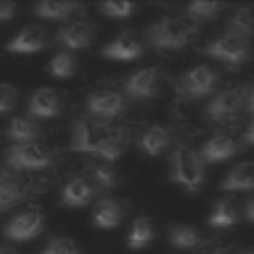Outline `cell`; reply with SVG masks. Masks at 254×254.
<instances>
[{"label":"cell","mask_w":254,"mask_h":254,"mask_svg":"<svg viewBox=\"0 0 254 254\" xmlns=\"http://www.w3.org/2000/svg\"><path fill=\"white\" fill-rule=\"evenodd\" d=\"M194 26L177 16H163L147 28V40L157 50H181L189 44Z\"/></svg>","instance_id":"1"},{"label":"cell","mask_w":254,"mask_h":254,"mask_svg":"<svg viewBox=\"0 0 254 254\" xmlns=\"http://www.w3.org/2000/svg\"><path fill=\"white\" fill-rule=\"evenodd\" d=\"M171 179L189 190H196L204 181L200 157L183 143L171 155Z\"/></svg>","instance_id":"2"},{"label":"cell","mask_w":254,"mask_h":254,"mask_svg":"<svg viewBox=\"0 0 254 254\" xmlns=\"http://www.w3.org/2000/svg\"><path fill=\"white\" fill-rule=\"evenodd\" d=\"M113 127H107L103 119H95V117H79L73 121L71 127V143L69 149L77 151V153H93L109 135H111Z\"/></svg>","instance_id":"3"},{"label":"cell","mask_w":254,"mask_h":254,"mask_svg":"<svg viewBox=\"0 0 254 254\" xmlns=\"http://www.w3.org/2000/svg\"><path fill=\"white\" fill-rule=\"evenodd\" d=\"M248 40L240 38V36H234V34H222L220 38L212 40L210 44L204 46V54L214 58V60H220L228 65H240L248 60Z\"/></svg>","instance_id":"4"},{"label":"cell","mask_w":254,"mask_h":254,"mask_svg":"<svg viewBox=\"0 0 254 254\" xmlns=\"http://www.w3.org/2000/svg\"><path fill=\"white\" fill-rule=\"evenodd\" d=\"M52 161V153L40 143H16L6 151V165L22 169H44Z\"/></svg>","instance_id":"5"},{"label":"cell","mask_w":254,"mask_h":254,"mask_svg":"<svg viewBox=\"0 0 254 254\" xmlns=\"http://www.w3.org/2000/svg\"><path fill=\"white\" fill-rule=\"evenodd\" d=\"M42 226H44V212L38 206H26L6 222L4 234L14 242H24L38 236Z\"/></svg>","instance_id":"6"},{"label":"cell","mask_w":254,"mask_h":254,"mask_svg":"<svg viewBox=\"0 0 254 254\" xmlns=\"http://www.w3.org/2000/svg\"><path fill=\"white\" fill-rule=\"evenodd\" d=\"M218 83V73L208 65H196L179 77V91L187 97L198 99L208 95Z\"/></svg>","instance_id":"7"},{"label":"cell","mask_w":254,"mask_h":254,"mask_svg":"<svg viewBox=\"0 0 254 254\" xmlns=\"http://www.w3.org/2000/svg\"><path fill=\"white\" fill-rule=\"evenodd\" d=\"M246 99V89L242 85H232V87H226L222 91H218L210 101L208 105L204 107V113L210 121H222L230 115H234L242 103Z\"/></svg>","instance_id":"8"},{"label":"cell","mask_w":254,"mask_h":254,"mask_svg":"<svg viewBox=\"0 0 254 254\" xmlns=\"http://www.w3.org/2000/svg\"><path fill=\"white\" fill-rule=\"evenodd\" d=\"M161 69L159 67H143L127 77L123 83V91L135 99H151L161 89Z\"/></svg>","instance_id":"9"},{"label":"cell","mask_w":254,"mask_h":254,"mask_svg":"<svg viewBox=\"0 0 254 254\" xmlns=\"http://www.w3.org/2000/svg\"><path fill=\"white\" fill-rule=\"evenodd\" d=\"M30 185L24 181L20 171L2 165L0 167V210H8L28 194Z\"/></svg>","instance_id":"10"},{"label":"cell","mask_w":254,"mask_h":254,"mask_svg":"<svg viewBox=\"0 0 254 254\" xmlns=\"http://www.w3.org/2000/svg\"><path fill=\"white\" fill-rule=\"evenodd\" d=\"M85 107H87L91 117L105 121V119H111L123 111L125 97L117 91H111V89H97V91L87 95Z\"/></svg>","instance_id":"11"},{"label":"cell","mask_w":254,"mask_h":254,"mask_svg":"<svg viewBox=\"0 0 254 254\" xmlns=\"http://www.w3.org/2000/svg\"><path fill=\"white\" fill-rule=\"evenodd\" d=\"M101 54L109 60H119V62L135 60L143 54V40L137 32L125 30V32L117 34L109 44H105Z\"/></svg>","instance_id":"12"},{"label":"cell","mask_w":254,"mask_h":254,"mask_svg":"<svg viewBox=\"0 0 254 254\" xmlns=\"http://www.w3.org/2000/svg\"><path fill=\"white\" fill-rule=\"evenodd\" d=\"M93 38H95V26L89 20H83V18L69 22L62 30H58V34H56V40L64 48H67V52L83 50V48L91 46Z\"/></svg>","instance_id":"13"},{"label":"cell","mask_w":254,"mask_h":254,"mask_svg":"<svg viewBox=\"0 0 254 254\" xmlns=\"http://www.w3.org/2000/svg\"><path fill=\"white\" fill-rule=\"evenodd\" d=\"M48 44V30L44 26L32 24L22 28L8 44L6 50L14 52V54H36L40 50H44Z\"/></svg>","instance_id":"14"},{"label":"cell","mask_w":254,"mask_h":254,"mask_svg":"<svg viewBox=\"0 0 254 254\" xmlns=\"http://www.w3.org/2000/svg\"><path fill=\"white\" fill-rule=\"evenodd\" d=\"M64 97L54 87H40L32 93L28 101V111L34 117H56L62 111Z\"/></svg>","instance_id":"15"},{"label":"cell","mask_w":254,"mask_h":254,"mask_svg":"<svg viewBox=\"0 0 254 254\" xmlns=\"http://www.w3.org/2000/svg\"><path fill=\"white\" fill-rule=\"evenodd\" d=\"M95 192H99V190L85 177H73L62 189V202L67 206H83V204L91 202Z\"/></svg>","instance_id":"16"},{"label":"cell","mask_w":254,"mask_h":254,"mask_svg":"<svg viewBox=\"0 0 254 254\" xmlns=\"http://www.w3.org/2000/svg\"><path fill=\"white\" fill-rule=\"evenodd\" d=\"M236 143L232 137L228 135H214L210 137L202 149H200V159L204 163H222L226 159H230L232 155H236Z\"/></svg>","instance_id":"17"},{"label":"cell","mask_w":254,"mask_h":254,"mask_svg":"<svg viewBox=\"0 0 254 254\" xmlns=\"http://www.w3.org/2000/svg\"><path fill=\"white\" fill-rule=\"evenodd\" d=\"M6 137L14 145L16 143H36L42 137V129L34 119L16 115L14 119H10V123L6 127Z\"/></svg>","instance_id":"18"},{"label":"cell","mask_w":254,"mask_h":254,"mask_svg":"<svg viewBox=\"0 0 254 254\" xmlns=\"http://www.w3.org/2000/svg\"><path fill=\"white\" fill-rule=\"evenodd\" d=\"M222 190H254V163H238L220 183Z\"/></svg>","instance_id":"19"},{"label":"cell","mask_w":254,"mask_h":254,"mask_svg":"<svg viewBox=\"0 0 254 254\" xmlns=\"http://www.w3.org/2000/svg\"><path fill=\"white\" fill-rule=\"evenodd\" d=\"M93 224L99 228H115L123 218V204L115 198H101L93 208Z\"/></svg>","instance_id":"20"},{"label":"cell","mask_w":254,"mask_h":254,"mask_svg":"<svg viewBox=\"0 0 254 254\" xmlns=\"http://www.w3.org/2000/svg\"><path fill=\"white\" fill-rule=\"evenodd\" d=\"M171 143V135L169 131L163 127V125H151L139 139V147L143 153L151 155V157H157L161 155Z\"/></svg>","instance_id":"21"},{"label":"cell","mask_w":254,"mask_h":254,"mask_svg":"<svg viewBox=\"0 0 254 254\" xmlns=\"http://www.w3.org/2000/svg\"><path fill=\"white\" fill-rule=\"evenodd\" d=\"M81 6L75 2H58V0H44L38 2L32 10L36 16L44 18V20H67L75 10H79Z\"/></svg>","instance_id":"22"},{"label":"cell","mask_w":254,"mask_h":254,"mask_svg":"<svg viewBox=\"0 0 254 254\" xmlns=\"http://www.w3.org/2000/svg\"><path fill=\"white\" fill-rule=\"evenodd\" d=\"M153 234H155L153 220L149 216H137L127 232V246L131 250H141L153 240Z\"/></svg>","instance_id":"23"},{"label":"cell","mask_w":254,"mask_h":254,"mask_svg":"<svg viewBox=\"0 0 254 254\" xmlns=\"http://www.w3.org/2000/svg\"><path fill=\"white\" fill-rule=\"evenodd\" d=\"M226 30H228V34L240 36L244 40L254 36V12H252V8L242 6V8L234 10V14L230 16V20L226 24Z\"/></svg>","instance_id":"24"},{"label":"cell","mask_w":254,"mask_h":254,"mask_svg":"<svg viewBox=\"0 0 254 254\" xmlns=\"http://www.w3.org/2000/svg\"><path fill=\"white\" fill-rule=\"evenodd\" d=\"M169 240L177 248H196L202 242V234L190 224H173L169 228Z\"/></svg>","instance_id":"25"},{"label":"cell","mask_w":254,"mask_h":254,"mask_svg":"<svg viewBox=\"0 0 254 254\" xmlns=\"http://www.w3.org/2000/svg\"><path fill=\"white\" fill-rule=\"evenodd\" d=\"M236 222H238V214H236V208L232 206L230 200H218L212 206V212L208 216V224L210 226L228 228V226H234Z\"/></svg>","instance_id":"26"},{"label":"cell","mask_w":254,"mask_h":254,"mask_svg":"<svg viewBox=\"0 0 254 254\" xmlns=\"http://www.w3.org/2000/svg\"><path fill=\"white\" fill-rule=\"evenodd\" d=\"M97 190L99 189H113L119 185V175L117 171H113L107 165H95L87 169V177H85Z\"/></svg>","instance_id":"27"},{"label":"cell","mask_w":254,"mask_h":254,"mask_svg":"<svg viewBox=\"0 0 254 254\" xmlns=\"http://www.w3.org/2000/svg\"><path fill=\"white\" fill-rule=\"evenodd\" d=\"M50 73L54 77H71L75 73V56L67 50L58 52L50 62Z\"/></svg>","instance_id":"28"},{"label":"cell","mask_w":254,"mask_h":254,"mask_svg":"<svg viewBox=\"0 0 254 254\" xmlns=\"http://www.w3.org/2000/svg\"><path fill=\"white\" fill-rule=\"evenodd\" d=\"M222 8L224 6L218 2H190L187 6V14L194 22H208V20L218 18Z\"/></svg>","instance_id":"29"},{"label":"cell","mask_w":254,"mask_h":254,"mask_svg":"<svg viewBox=\"0 0 254 254\" xmlns=\"http://www.w3.org/2000/svg\"><path fill=\"white\" fill-rule=\"evenodd\" d=\"M40 254H79V248L69 236H54Z\"/></svg>","instance_id":"30"},{"label":"cell","mask_w":254,"mask_h":254,"mask_svg":"<svg viewBox=\"0 0 254 254\" xmlns=\"http://www.w3.org/2000/svg\"><path fill=\"white\" fill-rule=\"evenodd\" d=\"M99 10L107 18L123 20V18H131V14L135 12V4H131V2H105L99 6Z\"/></svg>","instance_id":"31"},{"label":"cell","mask_w":254,"mask_h":254,"mask_svg":"<svg viewBox=\"0 0 254 254\" xmlns=\"http://www.w3.org/2000/svg\"><path fill=\"white\" fill-rule=\"evenodd\" d=\"M18 103V89L12 83H0V115L8 113Z\"/></svg>","instance_id":"32"},{"label":"cell","mask_w":254,"mask_h":254,"mask_svg":"<svg viewBox=\"0 0 254 254\" xmlns=\"http://www.w3.org/2000/svg\"><path fill=\"white\" fill-rule=\"evenodd\" d=\"M18 12V6L14 2H8V0H0V22H8L16 16Z\"/></svg>","instance_id":"33"},{"label":"cell","mask_w":254,"mask_h":254,"mask_svg":"<svg viewBox=\"0 0 254 254\" xmlns=\"http://www.w3.org/2000/svg\"><path fill=\"white\" fill-rule=\"evenodd\" d=\"M210 254H242V250H240V246H236V244H226V246L214 248Z\"/></svg>","instance_id":"34"},{"label":"cell","mask_w":254,"mask_h":254,"mask_svg":"<svg viewBox=\"0 0 254 254\" xmlns=\"http://www.w3.org/2000/svg\"><path fill=\"white\" fill-rule=\"evenodd\" d=\"M244 216H246L250 222H254V196L244 202Z\"/></svg>","instance_id":"35"},{"label":"cell","mask_w":254,"mask_h":254,"mask_svg":"<svg viewBox=\"0 0 254 254\" xmlns=\"http://www.w3.org/2000/svg\"><path fill=\"white\" fill-rule=\"evenodd\" d=\"M244 107H246V111H250V113H254V85L246 91V99H244Z\"/></svg>","instance_id":"36"},{"label":"cell","mask_w":254,"mask_h":254,"mask_svg":"<svg viewBox=\"0 0 254 254\" xmlns=\"http://www.w3.org/2000/svg\"><path fill=\"white\" fill-rule=\"evenodd\" d=\"M244 141H246V143H250V145H254V117H252L250 125L246 127V133H244Z\"/></svg>","instance_id":"37"},{"label":"cell","mask_w":254,"mask_h":254,"mask_svg":"<svg viewBox=\"0 0 254 254\" xmlns=\"http://www.w3.org/2000/svg\"><path fill=\"white\" fill-rule=\"evenodd\" d=\"M0 254H20V252L10 248V246H0Z\"/></svg>","instance_id":"38"},{"label":"cell","mask_w":254,"mask_h":254,"mask_svg":"<svg viewBox=\"0 0 254 254\" xmlns=\"http://www.w3.org/2000/svg\"><path fill=\"white\" fill-rule=\"evenodd\" d=\"M242 254H254V248H252V250H246V252H242Z\"/></svg>","instance_id":"39"}]
</instances>
